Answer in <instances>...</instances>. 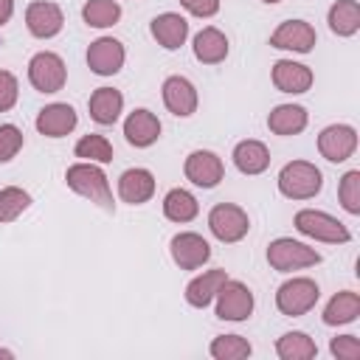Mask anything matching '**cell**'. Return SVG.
Segmentation results:
<instances>
[{"label":"cell","mask_w":360,"mask_h":360,"mask_svg":"<svg viewBox=\"0 0 360 360\" xmlns=\"http://www.w3.org/2000/svg\"><path fill=\"white\" fill-rule=\"evenodd\" d=\"M357 149V129L349 124H329L318 135V152L329 163H343Z\"/></svg>","instance_id":"obj_9"},{"label":"cell","mask_w":360,"mask_h":360,"mask_svg":"<svg viewBox=\"0 0 360 360\" xmlns=\"http://www.w3.org/2000/svg\"><path fill=\"white\" fill-rule=\"evenodd\" d=\"M278 191L287 200H312L323 188V174L309 160H290L278 172Z\"/></svg>","instance_id":"obj_2"},{"label":"cell","mask_w":360,"mask_h":360,"mask_svg":"<svg viewBox=\"0 0 360 360\" xmlns=\"http://www.w3.org/2000/svg\"><path fill=\"white\" fill-rule=\"evenodd\" d=\"M0 357H14V354H11L8 349H0Z\"/></svg>","instance_id":"obj_40"},{"label":"cell","mask_w":360,"mask_h":360,"mask_svg":"<svg viewBox=\"0 0 360 360\" xmlns=\"http://www.w3.org/2000/svg\"><path fill=\"white\" fill-rule=\"evenodd\" d=\"M180 6L194 17H214L219 11V0H180Z\"/></svg>","instance_id":"obj_38"},{"label":"cell","mask_w":360,"mask_h":360,"mask_svg":"<svg viewBox=\"0 0 360 360\" xmlns=\"http://www.w3.org/2000/svg\"><path fill=\"white\" fill-rule=\"evenodd\" d=\"M295 228H298L304 236L315 239V242L346 245V242L352 239V231H349L340 219H335V217L326 214V211H315V208H301V211L295 214Z\"/></svg>","instance_id":"obj_4"},{"label":"cell","mask_w":360,"mask_h":360,"mask_svg":"<svg viewBox=\"0 0 360 360\" xmlns=\"http://www.w3.org/2000/svg\"><path fill=\"white\" fill-rule=\"evenodd\" d=\"M73 152H76V158L90 160V163H110L112 160V143L104 135H96V132L79 138Z\"/></svg>","instance_id":"obj_32"},{"label":"cell","mask_w":360,"mask_h":360,"mask_svg":"<svg viewBox=\"0 0 360 360\" xmlns=\"http://www.w3.org/2000/svg\"><path fill=\"white\" fill-rule=\"evenodd\" d=\"M276 354L281 360H312L318 357V346L307 332H287L276 340Z\"/></svg>","instance_id":"obj_29"},{"label":"cell","mask_w":360,"mask_h":360,"mask_svg":"<svg viewBox=\"0 0 360 360\" xmlns=\"http://www.w3.org/2000/svg\"><path fill=\"white\" fill-rule=\"evenodd\" d=\"M225 281H228V273H225L222 267L205 270V273L194 276V278L186 284V301H188L191 307H197V309H205V307L214 301V295L219 292V287H222Z\"/></svg>","instance_id":"obj_21"},{"label":"cell","mask_w":360,"mask_h":360,"mask_svg":"<svg viewBox=\"0 0 360 360\" xmlns=\"http://www.w3.org/2000/svg\"><path fill=\"white\" fill-rule=\"evenodd\" d=\"M208 231H211L219 242L233 245V242H239V239L248 236L250 219H248L245 208H239V205H233V202H219V205H214V208L208 211Z\"/></svg>","instance_id":"obj_7"},{"label":"cell","mask_w":360,"mask_h":360,"mask_svg":"<svg viewBox=\"0 0 360 360\" xmlns=\"http://www.w3.org/2000/svg\"><path fill=\"white\" fill-rule=\"evenodd\" d=\"M191 48H194V59L197 62H202V65H219L228 56V37L219 28L208 25V28H202V31L194 34V45Z\"/></svg>","instance_id":"obj_23"},{"label":"cell","mask_w":360,"mask_h":360,"mask_svg":"<svg viewBox=\"0 0 360 360\" xmlns=\"http://www.w3.org/2000/svg\"><path fill=\"white\" fill-rule=\"evenodd\" d=\"M28 82L39 93H59L68 82V68L65 59L53 51H39L28 62Z\"/></svg>","instance_id":"obj_6"},{"label":"cell","mask_w":360,"mask_h":360,"mask_svg":"<svg viewBox=\"0 0 360 360\" xmlns=\"http://www.w3.org/2000/svg\"><path fill=\"white\" fill-rule=\"evenodd\" d=\"M318 42L315 28L307 20H284L273 34H270V45L278 51H292V53H309Z\"/></svg>","instance_id":"obj_12"},{"label":"cell","mask_w":360,"mask_h":360,"mask_svg":"<svg viewBox=\"0 0 360 360\" xmlns=\"http://www.w3.org/2000/svg\"><path fill=\"white\" fill-rule=\"evenodd\" d=\"M270 79H273L276 90L290 93V96L307 93L312 87V82H315L312 70L307 65H301V62H292V59H278L273 65V70H270Z\"/></svg>","instance_id":"obj_16"},{"label":"cell","mask_w":360,"mask_h":360,"mask_svg":"<svg viewBox=\"0 0 360 360\" xmlns=\"http://www.w3.org/2000/svg\"><path fill=\"white\" fill-rule=\"evenodd\" d=\"M307 121H309V115H307V110L301 104H278L267 115V129L273 135H284L287 138V135L304 132L307 129Z\"/></svg>","instance_id":"obj_24"},{"label":"cell","mask_w":360,"mask_h":360,"mask_svg":"<svg viewBox=\"0 0 360 360\" xmlns=\"http://www.w3.org/2000/svg\"><path fill=\"white\" fill-rule=\"evenodd\" d=\"M124 59H127V51L112 37H98L87 48V68L96 76H115L124 68Z\"/></svg>","instance_id":"obj_13"},{"label":"cell","mask_w":360,"mask_h":360,"mask_svg":"<svg viewBox=\"0 0 360 360\" xmlns=\"http://www.w3.org/2000/svg\"><path fill=\"white\" fill-rule=\"evenodd\" d=\"M197 87L186 79V76H169L163 82V104L172 115L177 118H188L197 112Z\"/></svg>","instance_id":"obj_17"},{"label":"cell","mask_w":360,"mask_h":360,"mask_svg":"<svg viewBox=\"0 0 360 360\" xmlns=\"http://www.w3.org/2000/svg\"><path fill=\"white\" fill-rule=\"evenodd\" d=\"M65 183L70 191H76L79 197L96 202L98 208H104L107 214L115 211V202H112V191H110V183H107V174L101 172L98 163H90V160H79L73 166H68L65 172Z\"/></svg>","instance_id":"obj_1"},{"label":"cell","mask_w":360,"mask_h":360,"mask_svg":"<svg viewBox=\"0 0 360 360\" xmlns=\"http://www.w3.org/2000/svg\"><path fill=\"white\" fill-rule=\"evenodd\" d=\"M149 31H152V37L158 39L160 48L177 51L188 37V22H186V17H180L174 11H163L149 22Z\"/></svg>","instance_id":"obj_20"},{"label":"cell","mask_w":360,"mask_h":360,"mask_svg":"<svg viewBox=\"0 0 360 360\" xmlns=\"http://www.w3.org/2000/svg\"><path fill=\"white\" fill-rule=\"evenodd\" d=\"M214 298H217V318L219 321L239 323V321H248L250 312H253V292H250V287L245 281L228 278Z\"/></svg>","instance_id":"obj_8"},{"label":"cell","mask_w":360,"mask_h":360,"mask_svg":"<svg viewBox=\"0 0 360 360\" xmlns=\"http://www.w3.org/2000/svg\"><path fill=\"white\" fill-rule=\"evenodd\" d=\"M20 98V82L11 70H0V112H8Z\"/></svg>","instance_id":"obj_37"},{"label":"cell","mask_w":360,"mask_h":360,"mask_svg":"<svg viewBox=\"0 0 360 360\" xmlns=\"http://www.w3.org/2000/svg\"><path fill=\"white\" fill-rule=\"evenodd\" d=\"M152 194H155V174L149 169L135 166V169L121 172V177H118V197H121V202L143 205L146 200H152Z\"/></svg>","instance_id":"obj_19"},{"label":"cell","mask_w":360,"mask_h":360,"mask_svg":"<svg viewBox=\"0 0 360 360\" xmlns=\"http://www.w3.org/2000/svg\"><path fill=\"white\" fill-rule=\"evenodd\" d=\"M87 110H90V118L96 124L110 127V124L118 121V115L124 110V96L115 87H98V90H93L90 101H87Z\"/></svg>","instance_id":"obj_22"},{"label":"cell","mask_w":360,"mask_h":360,"mask_svg":"<svg viewBox=\"0 0 360 360\" xmlns=\"http://www.w3.org/2000/svg\"><path fill=\"white\" fill-rule=\"evenodd\" d=\"M14 14V0H0V25H6Z\"/></svg>","instance_id":"obj_39"},{"label":"cell","mask_w":360,"mask_h":360,"mask_svg":"<svg viewBox=\"0 0 360 360\" xmlns=\"http://www.w3.org/2000/svg\"><path fill=\"white\" fill-rule=\"evenodd\" d=\"M338 197H340L343 211H349L352 217L360 214V169H349V172L340 177Z\"/></svg>","instance_id":"obj_34"},{"label":"cell","mask_w":360,"mask_h":360,"mask_svg":"<svg viewBox=\"0 0 360 360\" xmlns=\"http://www.w3.org/2000/svg\"><path fill=\"white\" fill-rule=\"evenodd\" d=\"M169 253H172V259H174V264L180 270H200L211 259V245L200 233L183 231V233H174L172 236Z\"/></svg>","instance_id":"obj_10"},{"label":"cell","mask_w":360,"mask_h":360,"mask_svg":"<svg viewBox=\"0 0 360 360\" xmlns=\"http://www.w3.org/2000/svg\"><path fill=\"white\" fill-rule=\"evenodd\" d=\"M25 25L37 39H51V37H56L62 31L65 14H62V8L56 3L37 0V3H28V8H25Z\"/></svg>","instance_id":"obj_14"},{"label":"cell","mask_w":360,"mask_h":360,"mask_svg":"<svg viewBox=\"0 0 360 360\" xmlns=\"http://www.w3.org/2000/svg\"><path fill=\"white\" fill-rule=\"evenodd\" d=\"M183 172H186V180H191L194 186L200 188H214L222 177H225V163L217 152L211 149H194L186 163H183Z\"/></svg>","instance_id":"obj_11"},{"label":"cell","mask_w":360,"mask_h":360,"mask_svg":"<svg viewBox=\"0 0 360 360\" xmlns=\"http://www.w3.org/2000/svg\"><path fill=\"white\" fill-rule=\"evenodd\" d=\"M267 262L278 273H292V270L321 264V253L315 248L304 245V242H295L290 236H278L267 245Z\"/></svg>","instance_id":"obj_3"},{"label":"cell","mask_w":360,"mask_h":360,"mask_svg":"<svg viewBox=\"0 0 360 360\" xmlns=\"http://www.w3.org/2000/svg\"><path fill=\"white\" fill-rule=\"evenodd\" d=\"M208 352L214 360H245V357H250L253 346L242 335H217L211 340Z\"/></svg>","instance_id":"obj_31"},{"label":"cell","mask_w":360,"mask_h":360,"mask_svg":"<svg viewBox=\"0 0 360 360\" xmlns=\"http://www.w3.org/2000/svg\"><path fill=\"white\" fill-rule=\"evenodd\" d=\"M329 31L338 37H354L360 31V3L357 0H335L326 14Z\"/></svg>","instance_id":"obj_27"},{"label":"cell","mask_w":360,"mask_h":360,"mask_svg":"<svg viewBox=\"0 0 360 360\" xmlns=\"http://www.w3.org/2000/svg\"><path fill=\"white\" fill-rule=\"evenodd\" d=\"M360 315V295L354 290H340L329 298V304L323 307V323L326 326H346L352 321H357Z\"/></svg>","instance_id":"obj_25"},{"label":"cell","mask_w":360,"mask_h":360,"mask_svg":"<svg viewBox=\"0 0 360 360\" xmlns=\"http://www.w3.org/2000/svg\"><path fill=\"white\" fill-rule=\"evenodd\" d=\"M200 214V202L191 191L186 188H172L166 197H163V217L172 219V222H191L194 217Z\"/></svg>","instance_id":"obj_28"},{"label":"cell","mask_w":360,"mask_h":360,"mask_svg":"<svg viewBox=\"0 0 360 360\" xmlns=\"http://www.w3.org/2000/svg\"><path fill=\"white\" fill-rule=\"evenodd\" d=\"M262 3H270L273 6V3H281V0H262Z\"/></svg>","instance_id":"obj_41"},{"label":"cell","mask_w":360,"mask_h":360,"mask_svg":"<svg viewBox=\"0 0 360 360\" xmlns=\"http://www.w3.org/2000/svg\"><path fill=\"white\" fill-rule=\"evenodd\" d=\"M25 138L22 129L14 124H0V163H8L20 149H22Z\"/></svg>","instance_id":"obj_35"},{"label":"cell","mask_w":360,"mask_h":360,"mask_svg":"<svg viewBox=\"0 0 360 360\" xmlns=\"http://www.w3.org/2000/svg\"><path fill=\"white\" fill-rule=\"evenodd\" d=\"M31 194L22 191L20 186H6L0 188V222H14L22 211H28Z\"/></svg>","instance_id":"obj_33"},{"label":"cell","mask_w":360,"mask_h":360,"mask_svg":"<svg viewBox=\"0 0 360 360\" xmlns=\"http://www.w3.org/2000/svg\"><path fill=\"white\" fill-rule=\"evenodd\" d=\"M329 352L338 360H360V338L357 335H338L329 340Z\"/></svg>","instance_id":"obj_36"},{"label":"cell","mask_w":360,"mask_h":360,"mask_svg":"<svg viewBox=\"0 0 360 360\" xmlns=\"http://www.w3.org/2000/svg\"><path fill=\"white\" fill-rule=\"evenodd\" d=\"M82 20L90 28H110L121 20V6L115 0H87L82 6Z\"/></svg>","instance_id":"obj_30"},{"label":"cell","mask_w":360,"mask_h":360,"mask_svg":"<svg viewBox=\"0 0 360 360\" xmlns=\"http://www.w3.org/2000/svg\"><path fill=\"white\" fill-rule=\"evenodd\" d=\"M34 124H37V132L45 135V138H65V135H70L76 129L79 115H76V110L70 104L53 101V104H48V107L39 110V115H37Z\"/></svg>","instance_id":"obj_15"},{"label":"cell","mask_w":360,"mask_h":360,"mask_svg":"<svg viewBox=\"0 0 360 360\" xmlns=\"http://www.w3.org/2000/svg\"><path fill=\"white\" fill-rule=\"evenodd\" d=\"M321 298V287L307 278V276H298V278H287L278 290H276V307L281 315L287 318H298V315H307Z\"/></svg>","instance_id":"obj_5"},{"label":"cell","mask_w":360,"mask_h":360,"mask_svg":"<svg viewBox=\"0 0 360 360\" xmlns=\"http://www.w3.org/2000/svg\"><path fill=\"white\" fill-rule=\"evenodd\" d=\"M124 138H127V143L135 146V149L152 146V143L160 138V121H158V115H155L152 110H146V107L132 110V112L127 115V121H124Z\"/></svg>","instance_id":"obj_18"},{"label":"cell","mask_w":360,"mask_h":360,"mask_svg":"<svg viewBox=\"0 0 360 360\" xmlns=\"http://www.w3.org/2000/svg\"><path fill=\"white\" fill-rule=\"evenodd\" d=\"M233 166L242 172V174H262L267 166H270V152L262 141H239L233 146Z\"/></svg>","instance_id":"obj_26"}]
</instances>
